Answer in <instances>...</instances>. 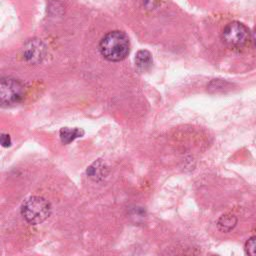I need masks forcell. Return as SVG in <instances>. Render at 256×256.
I'll return each mask as SVG.
<instances>
[{"label": "cell", "instance_id": "cell-1", "mask_svg": "<svg viewBox=\"0 0 256 256\" xmlns=\"http://www.w3.org/2000/svg\"><path fill=\"white\" fill-rule=\"evenodd\" d=\"M99 50L106 60L112 62L121 61L129 54V38L123 31H111L102 37L99 43Z\"/></svg>", "mask_w": 256, "mask_h": 256}, {"label": "cell", "instance_id": "cell-2", "mask_svg": "<svg viewBox=\"0 0 256 256\" xmlns=\"http://www.w3.org/2000/svg\"><path fill=\"white\" fill-rule=\"evenodd\" d=\"M51 213L50 203L43 197L32 196L21 206L23 218L30 224L37 225L45 221Z\"/></svg>", "mask_w": 256, "mask_h": 256}, {"label": "cell", "instance_id": "cell-3", "mask_svg": "<svg viewBox=\"0 0 256 256\" xmlns=\"http://www.w3.org/2000/svg\"><path fill=\"white\" fill-rule=\"evenodd\" d=\"M24 85L17 79L6 77L0 82V101L2 105H14L24 97Z\"/></svg>", "mask_w": 256, "mask_h": 256}, {"label": "cell", "instance_id": "cell-4", "mask_svg": "<svg viewBox=\"0 0 256 256\" xmlns=\"http://www.w3.org/2000/svg\"><path fill=\"white\" fill-rule=\"evenodd\" d=\"M250 38L249 29L241 22L232 21L222 31V40L230 47H242Z\"/></svg>", "mask_w": 256, "mask_h": 256}, {"label": "cell", "instance_id": "cell-5", "mask_svg": "<svg viewBox=\"0 0 256 256\" xmlns=\"http://www.w3.org/2000/svg\"><path fill=\"white\" fill-rule=\"evenodd\" d=\"M44 50L45 48L43 43L41 41L33 39L25 45L23 55L28 62L37 63L41 61L44 57Z\"/></svg>", "mask_w": 256, "mask_h": 256}, {"label": "cell", "instance_id": "cell-6", "mask_svg": "<svg viewBox=\"0 0 256 256\" xmlns=\"http://www.w3.org/2000/svg\"><path fill=\"white\" fill-rule=\"evenodd\" d=\"M152 55L147 50H140L135 57V64L140 71L148 70L152 65Z\"/></svg>", "mask_w": 256, "mask_h": 256}, {"label": "cell", "instance_id": "cell-7", "mask_svg": "<svg viewBox=\"0 0 256 256\" xmlns=\"http://www.w3.org/2000/svg\"><path fill=\"white\" fill-rule=\"evenodd\" d=\"M83 134H84V131L82 129L65 127L60 130V139H61L62 143L68 144V143L72 142L73 140H75L76 138L81 137Z\"/></svg>", "mask_w": 256, "mask_h": 256}, {"label": "cell", "instance_id": "cell-8", "mask_svg": "<svg viewBox=\"0 0 256 256\" xmlns=\"http://www.w3.org/2000/svg\"><path fill=\"white\" fill-rule=\"evenodd\" d=\"M235 223L236 220L233 216L223 215L218 221V226L222 231H229L231 228H233Z\"/></svg>", "mask_w": 256, "mask_h": 256}, {"label": "cell", "instance_id": "cell-9", "mask_svg": "<svg viewBox=\"0 0 256 256\" xmlns=\"http://www.w3.org/2000/svg\"><path fill=\"white\" fill-rule=\"evenodd\" d=\"M104 168V165L98 161V162H95L94 164H92L88 169H87V175L89 177H92V178H95V179H98V177H101L102 176V173H103V169Z\"/></svg>", "mask_w": 256, "mask_h": 256}, {"label": "cell", "instance_id": "cell-10", "mask_svg": "<svg viewBox=\"0 0 256 256\" xmlns=\"http://www.w3.org/2000/svg\"><path fill=\"white\" fill-rule=\"evenodd\" d=\"M246 254L250 256H256V236H253L245 243Z\"/></svg>", "mask_w": 256, "mask_h": 256}, {"label": "cell", "instance_id": "cell-11", "mask_svg": "<svg viewBox=\"0 0 256 256\" xmlns=\"http://www.w3.org/2000/svg\"><path fill=\"white\" fill-rule=\"evenodd\" d=\"M1 144L3 147H9L11 145V138L8 134L1 135Z\"/></svg>", "mask_w": 256, "mask_h": 256}, {"label": "cell", "instance_id": "cell-12", "mask_svg": "<svg viewBox=\"0 0 256 256\" xmlns=\"http://www.w3.org/2000/svg\"><path fill=\"white\" fill-rule=\"evenodd\" d=\"M253 39H254V43H255V46H256V28L254 30V34H253Z\"/></svg>", "mask_w": 256, "mask_h": 256}]
</instances>
